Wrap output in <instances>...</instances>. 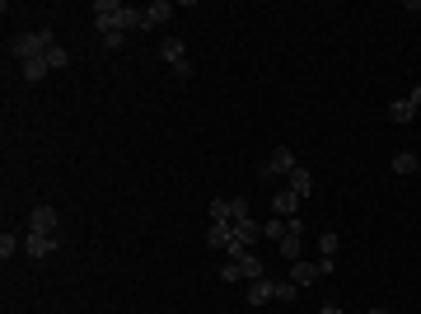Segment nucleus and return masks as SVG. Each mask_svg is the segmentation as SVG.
<instances>
[{"label":"nucleus","mask_w":421,"mask_h":314,"mask_svg":"<svg viewBox=\"0 0 421 314\" xmlns=\"http://www.w3.org/2000/svg\"><path fill=\"white\" fill-rule=\"evenodd\" d=\"M318 314H342V310H337V305H323V310H318Z\"/></svg>","instance_id":"bb28decb"},{"label":"nucleus","mask_w":421,"mask_h":314,"mask_svg":"<svg viewBox=\"0 0 421 314\" xmlns=\"http://www.w3.org/2000/svg\"><path fill=\"white\" fill-rule=\"evenodd\" d=\"M337 244H342L337 230H323V235H318V254H323V258H337Z\"/></svg>","instance_id":"f3484780"},{"label":"nucleus","mask_w":421,"mask_h":314,"mask_svg":"<svg viewBox=\"0 0 421 314\" xmlns=\"http://www.w3.org/2000/svg\"><path fill=\"white\" fill-rule=\"evenodd\" d=\"M66 61H71V52H66V47H47V66H52V71H61V66H66Z\"/></svg>","instance_id":"412c9836"},{"label":"nucleus","mask_w":421,"mask_h":314,"mask_svg":"<svg viewBox=\"0 0 421 314\" xmlns=\"http://www.w3.org/2000/svg\"><path fill=\"white\" fill-rule=\"evenodd\" d=\"M239 272H243V282H258V277H263V258H258V254H243V258H239Z\"/></svg>","instance_id":"2eb2a0df"},{"label":"nucleus","mask_w":421,"mask_h":314,"mask_svg":"<svg viewBox=\"0 0 421 314\" xmlns=\"http://www.w3.org/2000/svg\"><path fill=\"white\" fill-rule=\"evenodd\" d=\"M230 239H234V221H210V230H206L210 249H230Z\"/></svg>","instance_id":"423d86ee"},{"label":"nucleus","mask_w":421,"mask_h":314,"mask_svg":"<svg viewBox=\"0 0 421 314\" xmlns=\"http://www.w3.org/2000/svg\"><path fill=\"white\" fill-rule=\"evenodd\" d=\"M28 235H56V207H33V216H28Z\"/></svg>","instance_id":"7ed1b4c3"},{"label":"nucleus","mask_w":421,"mask_h":314,"mask_svg":"<svg viewBox=\"0 0 421 314\" xmlns=\"http://www.w3.org/2000/svg\"><path fill=\"white\" fill-rule=\"evenodd\" d=\"M290 192H295V197H309V192H314V174H309L304 164L290 169Z\"/></svg>","instance_id":"1a4fd4ad"},{"label":"nucleus","mask_w":421,"mask_h":314,"mask_svg":"<svg viewBox=\"0 0 421 314\" xmlns=\"http://www.w3.org/2000/svg\"><path fill=\"white\" fill-rule=\"evenodd\" d=\"M295 282H272V300H281V305H286V300H295Z\"/></svg>","instance_id":"aec40b11"},{"label":"nucleus","mask_w":421,"mask_h":314,"mask_svg":"<svg viewBox=\"0 0 421 314\" xmlns=\"http://www.w3.org/2000/svg\"><path fill=\"white\" fill-rule=\"evenodd\" d=\"M263 239H276V244H281V239H286V216H267L263 221Z\"/></svg>","instance_id":"dca6fc26"},{"label":"nucleus","mask_w":421,"mask_h":314,"mask_svg":"<svg viewBox=\"0 0 421 314\" xmlns=\"http://www.w3.org/2000/svg\"><path fill=\"white\" fill-rule=\"evenodd\" d=\"M210 221H234V202H230V197H215V202H210Z\"/></svg>","instance_id":"6ab92c4d"},{"label":"nucleus","mask_w":421,"mask_h":314,"mask_svg":"<svg viewBox=\"0 0 421 314\" xmlns=\"http://www.w3.org/2000/svg\"><path fill=\"white\" fill-rule=\"evenodd\" d=\"M318 277H323V272H318V262H309V258H295V262H290V282H295V287H314Z\"/></svg>","instance_id":"39448f33"},{"label":"nucleus","mask_w":421,"mask_h":314,"mask_svg":"<svg viewBox=\"0 0 421 314\" xmlns=\"http://www.w3.org/2000/svg\"><path fill=\"white\" fill-rule=\"evenodd\" d=\"M272 300V282L258 277V282H248V305H267Z\"/></svg>","instance_id":"4468645a"},{"label":"nucleus","mask_w":421,"mask_h":314,"mask_svg":"<svg viewBox=\"0 0 421 314\" xmlns=\"http://www.w3.org/2000/svg\"><path fill=\"white\" fill-rule=\"evenodd\" d=\"M52 28H33V33H14L10 38V56H19V66L24 61H33V56H47V47H52Z\"/></svg>","instance_id":"f257e3e1"},{"label":"nucleus","mask_w":421,"mask_h":314,"mask_svg":"<svg viewBox=\"0 0 421 314\" xmlns=\"http://www.w3.org/2000/svg\"><path fill=\"white\" fill-rule=\"evenodd\" d=\"M24 249H28V258H47V254L56 249V235H28Z\"/></svg>","instance_id":"9d476101"},{"label":"nucleus","mask_w":421,"mask_h":314,"mask_svg":"<svg viewBox=\"0 0 421 314\" xmlns=\"http://www.w3.org/2000/svg\"><path fill=\"white\" fill-rule=\"evenodd\" d=\"M295 207H300V197L290 192V188H281V192H272V216H295Z\"/></svg>","instance_id":"6e6552de"},{"label":"nucleus","mask_w":421,"mask_h":314,"mask_svg":"<svg viewBox=\"0 0 421 314\" xmlns=\"http://www.w3.org/2000/svg\"><path fill=\"white\" fill-rule=\"evenodd\" d=\"M122 38H127V33H117V28H112V33H104V47H108V52H117V47H122Z\"/></svg>","instance_id":"b1692460"},{"label":"nucleus","mask_w":421,"mask_h":314,"mask_svg":"<svg viewBox=\"0 0 421 314\" xmlns=\"http://www.w3.org/2000/svg\"><path fill=\"white\" fill-rule=\"evenodd\" d=\"M14 249H19V239L10 235V230H5V235H0V258L10 262V258H14Z\"/></svg>","instance_id":"4be33fe9"},{"label":"nucleus","mask_w":421,"mask_h":314,"mask_svg":"<svg viewBox=\"0 0 421 314\" xmlns=\"http://www.w3.org/2000/svg\"><path fill=\"white\" fill-rule=\"evenodd\" d=\"M407 104H412V108H421V85L412 89V94H407Z\"/></svg>","instance_id":"a878e982"},{"label":"nucleus","mask_w":421,"mask_h":314,"mask_svg":"<svg viewBox=\"0 0 421 314\" xmlns=\"http://www.w3.org/2000/svg\"><path fill=\"white\" fill-rule=\"evenodd\" d=\"M173 19V0H155V5H145V28H159Z\"/></svg>","instance_id":"0eeeda50"},{"label":"nucleus","mask_w":421,"mask_h":314,"mask_svg":"<svg viewBox=\"0 0 421 314\" xmlns=\"http://www.w3.org/2000/svg\"><path fill=\"white\" fill-rule=\"evenodd\" d=\"M417 174H421V164H417Z\"/></svg>","instance_id":"c85d7f7f"},{"label":"nucleus","mask_w":421,"mask_h":314,"mask_svg":"<svg viewBox=\"0 0 421 314\" xmlns=\"http://www.w3.org/2000/svg\"><path fill=\"white\" fill-rule=\"evenodd\" d=\"M19 71H24L28 85H38V80H47V71H52V66H47V56H33V61H24V66H19Z\"/></svg>","instance_id":"9b49d317"},{"label":"nucleus","mask_w":421,"mask_h":314,"mask_svg":"<svg viewBox=\"0 0 421 314\" xmlns=\"http://www.w3.org/2000/svg\"><path fill=\"white\" fill-rule=\"evenodd\" d=\"M370 314H394V310H370Z\"/></svg>","instance_id":"cd10ccee"},{"label":"nucleus","mask_w":421,"mask_h":314,"mask_svg":"<svg viewBox=\"0 0 421 314\" xmlns=\"http://www.w3.org/2000/svg\"><path fill=\"white\" fill-rule=\"evenodd\" d=\"M417 164H421V159L412 155V150H398V155H394V174H417Z\"/></svg>","instance_id":"a211bd4d"},{"label":"nucleus","mask_w":421,"mask_h":314,"mask_svg":"<svg viewBox=\"0 0 421 314\" xmlns=\"http://www.w3.org/2000/svg\"><path fill=\"white\" fill-rule=\"evenodd\" d=\"M290 169H295V150H290V146H276L272 159L258 164V179H276V174H286V179H290Z\"/></svg>","instance_id":"f03ea898"},{"label":"nucleus","mask_w":421,"mask_h":314,"mask_svg":"<svg viewBox=\"0 0 421 314\" xmlns=\"http://www.w3.org/2000/svg\"><path fill=\"white\" fill-rule=\"evenodd\" d=\"M220 282H243V272H239V262H225V267H220Z\"/></svg>","instance_id":"5701e85b"},{"label":"nucleus","mask_w":421,"mask_h":314,"mask_svg":"<svg viewBox=\"0 0 421 314\" xmlns=\"http://www.w3.org/2000/svg\"><path fill=\"white\" fill-rule=\"evenodd\" d=\"M389 117H394L398 127H407V122H412V117H417V108L407 104V99H394V104H389Z\"/></svg>","instance_id":"ddd939ff"},{"label":"nucleus","mask_w":421,"mask_h":314,"mask_svg":"<svg viewBox=\"0 0 421 314\" xmlns=\"http://www.w3.org/2000/svg\"><path fill=\"white\" fill-rule=\"evenodd\" d=\"M159 52H164L169 66H183V61H187V47L178 43V38H164V47H159Z\"/></svg>","instance_id":"f8f14e48"},{"label":"nucleus","mask_w":421,"mask_h":314,"mask_svg":"<svg viewBox=\"0 0 421 314\" xmlns=\"http://www.w3.org/2000/svg\"><path fill=\"white\" fill-rule=\"evenodd\" d=\"M117 14H122V5H117V0H94V28H99V33H112Z\"/></svg>","instance_id":"20e7f679"},{"label":"nucleus","mask_w":421,"mask_h":314,"mask_svg":"<svg viewBox=\"0 0 421 314\" xmlns=\"http://www.w3.org/2000/svg\"><path fill=\"white\" fill-rule=\"evenodd\" d=\"M239 221H253V216H248V202H239V197H234V225H239Z\"/></svg>","instance_id":"393cba45"}]
</instances>
